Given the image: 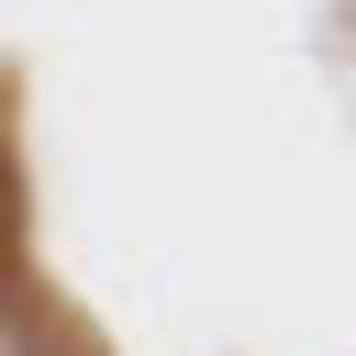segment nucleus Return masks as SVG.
<instances>
[{
  "label": "nucleus",
  "instance_id": "2",
  "mask_svg": "<svg viewBox=\"0 0 356 356\" xmlns=\"http://www.w3.org/2000/svg\"><path fill=\"white\" fill-rule=\"evenodd\" d=\"M0 334H11L22 356H100V334H89V323H78L56 289H22V300L0 312Z\"/></svg>",
  "mask_w": 356,
  "mask_h": 356
},
{
  "label": "nucleus",
  "instance_id": "1",
  "mask_svg": "<svg viewBox=\"0 0 356 356\" xmlns=\"http://www.w3.org/2000/svg\"><path fill=\"white\" fill-rule=\"evenodd\" d=\"M33 289V200H22V145L0 122V312Z\"/></svg>",
  "mask_w": 356,
  "mask_h": 356
}]
</instances>
